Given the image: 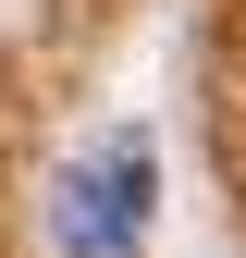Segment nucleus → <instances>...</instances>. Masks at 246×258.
Here are the masks:
<instances>
[{"instance_id":"f257e3e1","label":"nucleus","mask_w":246,"mask_h":258,"mask_svg":"<svg viewBox=\"0 0 246 258\" xmlns=\"http://www.w3.org/2000/svg\"><path fill=\"white\" fill-rule=\"evenodd\" d=\"M148 184H160V160H148L136 123L86 136L49 172V246L61 258H148Z\"/></svg>"}]
</instances>
